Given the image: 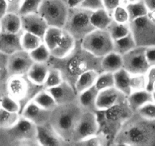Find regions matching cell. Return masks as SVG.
Wrapping results in <instances>:
<instances>
[{
    "label": "cell",
    "mask_w": 155,
    "mask_h": 146,
    "mask_svg": "<svg viewBox=\"0 0 155 146\" xmlns=\"http://www.w3.org/2000/svg\"><path fill=\"white\" fill-rule=\"evenodd\" d=\"M104 7L107 12H112L115 8L120 5H126V0H103Z\"/></svg>",
    "instance_id": "cell-46"
},
{
    "label": "cell",
    "mask_w": 155,
    "mask_h": 146,
    "mask_svg": "<svg viewBox=\"0 0 155 146\" xmlns=\"http://www.w3.org/2000/svg\"><path fill=\"white\" fill-rule=\"evenodd\" d=\"M146 55L150 65H155V46L146 48Z\"/></svg>",
    "instance_id": "cell-48"
},
{
    "label": "cell",
    "mask_w": 155,
    "mask_h": 146,
    "mask_svg": "<svg viewBox=\"0 0 155 146\" xmlns=\"http://www.w3.org/2000/svg\"><path fill=\"white\" fill-rule=\"evenodd\" d=\"M148 11L155 10V0H143Z\"/></svg>",
    "instance_id": "cell-51"
},
{
    "label": "cell",
    "mask_w": 155,
    "mask_h": 146,
    "mask_svg": "<svg viewBox=\"0 0 155 146\" xmlns=\"http://www.w3.org/2000/svg\"><path fill=\"white\" fill-rule=\"evenodd\" d=\"M137 113L146 118L155 120V104L153 102L148 103L141 107Z\"/></svg>",
    "instance_id": "cell-43"
},
{
    "label": "cell",
    "mask_w": 155,
    "mask_h": 146,
    "mask_svg": "<svg viewBox=\"0 0 155 146\" xmlns=\"http://www.w3.org/2000/svg\"><path fill=\"white\" fill-rule=\"evenodd\" d=\"M7 62H8V56L0 52V69L7 71Z\"/></svg>",
    "instance_id": "cell-50"
},
{
    "label": "cell",
    "mask_w": 155,
    "mask_h": 146,
    "mask_svg": "<svg viewBox=\"0 0 155 146\" xmlns=\"http://www.w3.org/2000/svg\"><path fill=\"white\" fill-rule=\"evenodd\" d=\"M1 31L4 32L17 34L22 31L21 18L17 13L8 12L3 18L0 19Z\"/></svg>",
    "instance_id": "cell-23"
},
{
    "label": "cell",
    "mask_w": 155,
    "mask_h": 146,
    "mask_svg": "<svg viewBox=\"0 0 155 146\" xmlns=\"http://www.w3.org/2000/svg\"><path fill=\"white\" fill-rule=\"evenodd\" d=\"M5 93V81H1L0 82V101L1 98L3 96L4 94Z\"/></svg>",
    "instance_id": "cell-53"
},
{
    "label": "cell",
    "mask_w": 155,
    "mask_h": 146,
    "mask_svg": "<svg viewBox=\"0 0 155 146\" xmlns=\"http://www.w3.org/2000/svg\"><path fill=\"white\" fill-rule=\"evenodd\" d=\"M37 139L39 144L42 146L69 145L50 123L37 126Z\"/></svg>",
    "instance_id": "cell-15"
},
{
    "label": "cell",
    "mask_w": 155,
    "mask_h": 146,
    "mask_svg": "<svg viewBox=\"0 0 155 146\" xmlns=\"http://www.w3.org/2000/svg\"><path fill=\"white\" fill-rule=\"evenodd\" d=\"M0 107L10 112L18 113V114H20L21 112L20 104L6 93L4 94L3 96L1 98Z\"/></svg>",
    "instance_id": "cell-41"
},
{
    "label": "cell",
    "mask_w": 155,
    "mask_h": 146,
    "mask_svg": "<svg viewBox=\"0 0 155 146\" xmlns=\"http://www.w3.org/2000/svg\"><path fill=\"white\" fill-rule=\"evenodd\" d=\"M80 44L83 48L98 58L113 51V40L107 30H94Z\"/></svg>",
    "instance_id": "cell-9"
},
{
    "label": "cell",
    "mask_w": 155,
    "mask_h": 146,
    "mask_svg": "<svg viewBox=\"0 0 155 146\" xmlns=\"http://www.w3.org/2000/svg\"><path fill=\"white\" fill-rule=\"evenodd\" d=\"M75 145H94V146H106L110 145V138L104 132H99L95 135H91L85 139L80 141Z\"/></svg>",
    "instance_id": "cell-34"
},
{
    "label": "cell",
    "mask_w": 155,
    "mask_h": 146,
    "mask_svg": "<svg viewBox=\"0 0 155 146\" xmlns=\"http://www.w3.org/2000/svg\"><path fill=\"white\" fill-rule=\"evenodd\" d=\"M99 73L95 70H89L81 74L74 85V89L78 95L94 86Z\"/></svg>",
    "instance_id": "cell-26"
},
{
    "label": "cell",
    "mask_w": 155,
    "mask_h": 146,
    "mask_svg": "<svg viewBox=\"0 0 155 146\" xmlns=\"http://www.w3.org/2000/svg\"><path fill=\"white\" fill-rule=\"evenodd\" d=\"M145 74H135L131 75L130 87L132 92L146 90Z\"/></svg>",
    "instance_id": "cell-42"
},
{
    "label": "cell",
    "mask_w": 155,
    "mask_h": 146,
    "mask_svg": "<svg viewBox=\"0 0 155 146\" xmlns=\"http://www.w3.org/2000/svg\"><path fill=\"white\" fill-rule=\"evenodd\" d=\"M50 67L60 71L64 81L74 88L78 78L85 71L95 70L101 72V58L94 56L83 48L80 42H77L74 50L63 58L51 56L48 61Z\"/></svg>",
    "instance_id": "cell-1"
},
{
    "label": "cell",
    "mask_w": 155,
    "mask_h": 146,
    "mask_svg": "<svg viewBox=\"0 0 155 146\" xmlns=\"http://www.w3.org/2000/svg\"><path fill=\"white\" fill-rule=\"evenodd\" d=\"M123 68L131 75L145 74L150 66L146 55V48L140 47H135L123 55Z\"/></svg>",
    "instance_id": "cell-13"
},
{
    "label": "cell",
    "mask_w": 155,
    "mask_h": 146,
    "mask_svg": "<svg viewBox=\"0 0 155 146\" xmlns=\"http://www.w3.org/2000/svg\"><path fill=\"white\" fill-rule=\"evenodd\" d=\"M49 69L50 65L47 62H34L27 73V76L34 84L44 87V81L47 78Z\"/></svg>",
    "instance_id": "cell-22"
},
{
    "label": "cell",
    "mask_w": 155,
    "mask_h": 146,
    "mask_svg": "<svg viewBox=\"0 0 155 146\" xmlns=\"http://www.w3.org/2000/svg\"><path fill=\"white\" fill-rule=\"evenodd\" d=\"M154 90H155V89H154Z\"/></svg>",
    "instance_id": "cell-59"
},
{
    "label": "cell",
    "mask_w": 155,
    "mask_h": 146,
    "mask_svg": "<svg viewBox=\"0 0 155 146\" xmlns=\"http://www.w3.org/2000/svg\"><path fill=\"white\" fill-rule=\"evenodd\" d=\"M99 91L96 87L93 86L91 88L78 95V102L84 111H91L97 113V99Z\"/></svg>",
    "instance_id": "cell-21"
},
{
    "label": "cell",
    "mask_w": 155,
    "mask_h": 146,
    "mask_svg": "<svg viewBox=\"0 0 155 146\" xmlns=\"http://www.w3.org/2000/svg\"><path fill=\"white\" fill-rule=\"evenodd\" d=\"M91 22L95 29L107 30L113 22V18L111 14L103 8L92 12Z\"/></svg>",
    "instance_id": "cell-27"
},
{
    "label": "cell",
    "mask_w": 155,
    "mask_h": 146,
    "mask_svg": "<svg viewBox=\"0 0 155 146\" xmlns=\"http://www.w3.org/2000/svg\"><path fill=\"white\" fill-rule=\"evenodd\" d=\"M138 1H141V0H126V4L127 2H138Z\"/></svg>",
    "instance_id": "cell-56"
},
{
    "label": "cell",
    "mask_w": 155,
    "mask_h": 146,
    "mask_svg": "<svg viewBox=\"0 0 155 146\" xmlns=\"http://www.w3.org/2000/svg\"><path fill=\"white\" fill-rule=\"evenodd\" d=\"M8 12V5L5 0H0V19Z\"/></svg>",
    "instance_id": "cell-49"
},
{
    "label": "cell",
    "mask_w": 155,
    "mask_h": 146,
    "mask_svg": "<svg viewBox=\"0 0 155 146\" xmlns=\"http://www.w3.org/2000/svg\"><path fill=\"white\" fill-rule=\"evenodd\" d=\"M133 114L128 104L127 98L107 110L97 112L100 131L110 138V145L122 126Z\"/></svg>",
    "instance_id": "cell-4"
},
{
    "label": "cell",
    "mask_w": 155,
    "mask_h": 146,
    "mask_svg": "<svg viewBox=\"0 0 155 146\" xmlns=\"http://www.w3.org/2000/svg\"><path fill=\"white\" fill-rule=\"evenodd\" d=\"M42 1L43 0H24L18 14L20 15H25L38 13Z\"/></svg>",
    "instance_id": "cell-39"
},
{
    "label": "cell",
    "mask_w": 155,
    "mask_h": 146,
    "mask_svg": "<svg viewBox=\"0 0 155 146\" xmlns=\"http://www.w3.org/2000/svg\"><path fill=\"white\" fill-rule=\"evenodd\" d=\"M0 31H1V25H0Z\"/></svg>",
    "instance_id": "cell-58"
},
{
    "label": "cell",
    "mask_w": 155,
    "mask_h": 146,
    "mask_svg": "<svg viewBox=\"0 0 155 146\" xmlns=\"http://www.w3.org/2000/svg\"><path fill=\"white\" fill-rule=\"evenodd\" d=\"M43 41L54 58L66 56L74 50L78 42L63 28L56 27H49Z\"/></svg>",
    "instance_id": "cell-7"
},
{
    "label": "cell",
    "mask_w": 155,
    "mask_h": 146,
    "mask_svg": "<svg viewBox=\"0 0 155 146\" xmlns=\"http://www.w3.org/2000/svg\"><path fill=\"white\" fill-rule=\"evenodd\" d=\"M33 101L42 108L50 111H53V109L57 106V104L56 103L51 94L45 88L42 89L41 91H39L36 95V96L33 99Z\"/></svg>",
    "instance_id": "cell-31"
},
{
    "label": "cell",
    "mask_w": 155,
    "mask_h": 146,
    "mask_svg": "<svg viewBox=\"0 0 155 146\" xmlns=\"http://www.w3.org/2000/svg\"><path fill=\"white\" fill-rule=\"evenodd\" d=\"M20 114L12 113L0 107V129H5L14 126L20 118Z\"/></svg>",
    "instance_id": "cell-35"
},
{
    "label": "cell",
    "mask_w": 155,
    "mask_h": 146,
    "mask_svg": "<svg viewBox=\"0 0 155 146\" xmlns=\"http://www.w3.org/2000/svg\"><path fill=\"white\" fill-rule=\"evenodd\" d=\"M92 12L81 6L68 8V17L63 28L78 42L82 41L95 30L91 22Z\"/></svg>",
    "instance_id": "cell-8"
},
{
    "label": "cell",
    "mask_w": 155,
    "mask_h": 146,
    "mask_svg": "<svg viewBox=\"0 0 155 146\" xmlns=\"http://www.w3.org/2000/svg\"><path fill=\"white\" fill-rule=\"evenodd\" d=\"M83 110L78 102L57 105L51 112L50 123L64 140L71 145V139Z\"/></svg>",
    "instance_id": "cell-3"
},
{
    "label": "cell",
    "mask_w": 155,
    "mask_h": 146,
    "mask_svg": "<svg viewBox=\"0 0 155 146\" xmlns=\"http://www.w3.org/2000/svg\"><path fill=\"white\" fill-rule=\"evenodd\" d=\"M148 17L151 19L152 21L155 22V10H153V11L148 12V14H147Z\"/></svg>",
    "instance_id": "cell-54"
},
{
    "label": "cell",
    "mask_w": 155,
    "mask_h": 146,
    "mask_svg": "<svg viewBox=\"0 0 155 146\" xmlns=\"http://www.w3.org/2000/svg\"><path fill=\"white\" fill-rule=\"evenodd\" d=\"M63 78L60 71L54 67H50L47 74V78L44 84V88L48 89L59 85L63 81Z\"/></svg>",
    "instance_id": "cell-37"
},
{
    "label": "cell",
    "mask_w": 155,
    "mask_h": 146,
    "mask_svg": "<svg viewBox=\"0 0 155 146\" xmlns=\"http://www.w3.org/2000/svg\"><path fill=\"white\" fill-rule=\"evenodd\" d=\"M126 98L127 97L126 95H123L115 87L100 91L96 104L97 111L107 110L115 104L125 100Z\"/></svg>",
    "instance_id": "cell-19"
},
{
    "label": "cell",
    "mask_w": 155,
    "mask_h": 146,
    "mask_svg": "<svg viewBox=\"0 0 155 146\" xmlns=\"http://www.w3.org/2000/svg\"><path fill=\"white\" fill-rule=\"evenodd\" d=\"M113 21L121 24H129L130 22L129 15L125 5H120L115 8L110 13Z\"/></svg>",
    "instance_id": "cell-40"
},
{
    "label": "cell",
    "mask_w": 155,
    "mask_h": 146,
    "mask_svg": "<svg viewBox=\"0 0 155 146\" xmlns=\"http://www.w3.org/2000/svg\"><path fill=\"white\" fill-rule=\"evenodd\" d=\"M7 78H8V74H7V71L0 69V82H1V81H6Z\"/></svg>",
    "instance_id": "cell-52"
},
{
    "label": "cell",
    "mask_w": 155,
    "mask_h": 146,
    "mask_svg": "<svg viewBox=\"0 0 155 146\" xmlns=\"http://www.w3.org/2000/svg\"><path fill=\"white\" fill-rule=\"evenodd\" d=\"M152 102L155 104V90L152 91Z\"/></svg>",
    "instance_id": "cell-55"
},
{
    "label": "cell",
    "mask_w": 155,
    "mask_h": 146,
    "mask_svg": "<svg viewBox=\"0 0 155 146\" xmlns=\"http://www.w3.org/2000/svg\"><path fill=\"white\" fill-rule=\"evenodd\" d=\"M125 5L129 12L130 22L147 15L148 14L149 11L143 0L138 1V2H127Z\"/></svg>",
    "instance_id": "cell-32"
},
{
    "label": "cell",
    "mask_w": 155,
    "mask_h": 146,
    "mask_svg": "<svg viewBox=\"0 0 155 146\" xmlns=\"http://www.w3.org/2000/svg\"><path fill=\"white\" fill-rule=\"evenodd\" d=\"M42 89L43 86L34 84L27 75H12L5 81V93L20 104L21 111Z\"/></svg>",
    "instance_id": "cell-6"
},
{
    "label": "cell",
    "mask_w": 155,
    "mask_h": 146,
    "mask_svg": "<svg viewBox=\"0 0 155 146\" xmlns=\"http://www.w3.org/2000/svg\"><path fill=\"white\" fill-rule=\"evenodd\" d=\"M21 43L22 50L30 53L37 49L39 46H41L44 43V41L43 38L36 34L23 31L21 38Z\"/></svg>",
    "instance_id": "cell-30"
},
{
    "label": "cell",
    "mask_w": 155,
    "mask_h": 146,
    "mask_svg": "<svg viewBox=\"0 0 155 146\" xmlns=\"http://www.w3.org/2000/svg\"><path fill=\"white\" fill-rule=\"evenodd\" d=\"M123 68V56L114 51L110 52L101 58L102 71L115 73Z\"/></svg>",
    "instance_id": "cell-25"
},
{
    "label": "cell",
    "mask_w": 155,
    "mask_h": 146,
    "mask_svg": "<svg viewBox=\"0 0 155 146\" xmlns=\"http://www.w3.org/2000/svg\"><path fill=\"white\" fill-rule=\"evenodd\" d=\"M131 34L136 47L148 48L155 46V22L148 15L129 22Z\"/></svg>",
    "instance_id": "cell-10"
},
{
    "label": "cell",
    "mask_w": 155,
    "mask_h": 146,
    "mask_svg": "<svg viewBox=\"0 0 155 146\" xmlns=\"http://www.w3.org/2000/svg\"><path fill=\"white\" fill-rule=\"evenodd\" d=\"M146 90L152 92L155 89V65H150L145 73Z\"/></svg>",
    "instance_id": "cell-44"
},
{
    "label": "cell",
    "mask_w": 155,
    "mask_h": 146,
    "mask_svg": "<svg viewBox=\"0 0 155 146\" xmlns=\"http://www.w3.org/2000/svg\"><path fill=\"white\" fill-rule=\"evenodd\" d=\"M0 141L10 145H40L37 139V126L20 116L18 121L13 126L0 129Z\"/></svg>",
    "instance_id": "cell-5"
},
{
    "label": "cell",
    "mask_w": 155,
    "mask_h": 146,
    "mask_svg": "<svg viewBox=\"0 0 155 146\" xmlns=\"http://www.w3.org/2000/svg\"><path fill=\"white\" fill-rule=\"evenodd\" d=\"M99 131L100 126L97 113L84 111L74 129L71 145H75L78 141L95 135Z\"/></svg>",
    "instance_id": "cell-12"
},
{
    "label": "cell",
    "mask_w": 155,
    "mask_h": 146,
    "mask_svg": "<svg viewBox=\"0 0 155 146\" xmlns=\"http://www.w3.org/2000/svg\"><path fill=\"white\" fill-rule=\"evenodd\" d=\"M21 18L22 31L32 33L44 38L46 31L48 29L49 25L41 17L39 13L28 14L21 15Z\"/></svg>",
    "instance_id": "cell-17"
},
{
    "label": "cell",
    "mask_w": 155,
    "mask_h": 146,
    "mask_svg": "<svg viewBox=\"0 0 155 146\" xmlns=\"http://www.w3.org/2000/svg\"><path fill=\"white\" fill-rule=\"evenodd\" d=\"M130 78L131 74L123 68L114 73V87L126 97L132 93Z\"/></svg>",
    "instance_id": "cell-28"
},
{
    "label": "cell",
    "mask_w": 155,
    "mask_h": 146,
    "mask_svg": "<svg viewBox=\"0 0 155 146\" xmlns=\"http://www.w3.org/2000/svg\"><path fill=\"white\" fill-rule=\"evenodd\" d=\"M95 87L99 91L114 87V73L108 71L100 72L96 80Z\"/></svg>",
    "instance_id": "cell-36"
},
{
    "label": "cell",
    "mask_w": 155,
    "mask_h": 146,
    "mask_svg": "<svg viewBox=\"0 0 155 146\" xmlns=\"http://www.w3.org/2000/svg\"><path fill=\"white\" fill-rule=\"evenodd\" d=\"M51 112L42 108L31 101L25 106L20 114L37 126L50 123Z\"/></svg>",
    "instance_id": "cell-16"
},
{
    "label": "cell",
    "mask_w": 155,
    "mask_h": 146,
    "mask_svg": "<svg viewBox=\"0 0 155 146\" xmlns=\"http://www.w3.org/2000/svg\"><path fill=\"white\" fill-rule=\"evenodd\" d=\"M30 55L34 62H48L51 57L50 50L44 43L39 46L37 49L30 52Z\"/></svg>",
    "instance_id": "cell-38"
},
{
    "label": "cell",
    "mask_w": 155,
    "mask_h": 146,
    "mask_svg": "<svg viewBox=\"0 0 155 146\" xmlns=\"http://www.w3.org/2000/svg\"><path fill=\"white\" fill-rule=\"evenodd\" d=\"M107 31H108L110 37H111L113 41L123 38V37L128 35L131 33L129 23L121 24L114 22V21H113L111 24L109 25Z\"/></svg>",
    "instance_id": "cell-33"
},
{
    "label": "cell",
    "mask_w": 155,
    "mask_h": 146,
    "mask_svg": "<svg viewBox=\"0 0 155 146\" xmlns=\"http://www.w3.org/2000/svg\"><path fill=\"white\" fill-rule=\"evenodd\" d=\"M8 5V12H13L18 14L19 10L21 7L24 0H5Z\"/></svg>",
    "instance_id": "cell-47"
},
{
    "label": "cell",
    "mask_w": 155,
    "mask_h": 146,
    "mask_svg": "<svg viewBox=\"0 0 155 146\" xmlns=\"http://www.w3.org/2000/svg\"><path fill=\"white\" fill-rule=\"evenodd\" d=\"M136 47L132 34H129L123 38L113 41V51L123 56Z\"/></svg>",
    "instance_id": "cell-29"
},
{
    "label": "cell",
    "mask_w": 155,
    "mask_h": 146,
    "mask_svg": "<svg viewBox=\"0 0 155 146\" xmlns=\"http://www.w3.org/2000/svg\"><path fill=\"white\" fill-rule=\"evenodd\" d=\"M47 90L51 94L57 105L78 101V94L75 89L65 81H62L59 85Z\"/></svg>",
    "instance_id": "cell-18"
},
{
    "label": "cell",
    "mask_w": 155,
    "mask_h": 146,
    "mask_svg": "<svg viewBox=\"0 0 155 146\" xmlns=\"http://www.w3.org/2000/svg\"><path fill=\"white\" fill-rule=\"evenodd\" d=\"M23 31L17 34L0 31V52L7 56L22 50L21 38Z\"/></svg>",
    "instance_id": "cell-20"
},
{
    "label": "cell",
    "mask_w": 155,
    "mask_h": 146,
    "mask_svg": "<svg viewBox=\"0 0 155 146\" xmlns=\"http://www.w3.org/2000/svg\"><path fill=\"white\" fill-rule=\"evenodd\" d=\"M78 1H80V2H81H81H82L83 0H78Z\"/></svg>",
    "instance_id": "cell-57"
},
{
    "label": "cell",
    "mask_w": 155,
    "mask_h": 146,
    "mask_svg": "<svg viewBox=\"0 0 155 146\" xmlns=\"http://www.w3.org/2000/svg\"><path fill=\"white\" fill-rule=\"evenodd\" d=\"M38 13L49 27L63 28L68 17V8L63 0H43Z\"/></svg>",
    "instance_id": "cell-11"
},
{
    "label": "cell",
    "mask_w": 155,
    "mask_h": 146,
    "mask_svg": "<svg viewBox=\"0 0 155 146\" xmlns=\"http://www.w3.org/2000/svg\"><path fill=\"white\" fill-rule=\"evenodd\" d=\"M80 6L91 11H95L104 8L103 0H83Z\"/></svg>",
    "instance_id": "cell-45"
},
{
    "label": "cell",
    "mask_w": 155,
    "mask_h": 146,
    "mask_svg": "<svg viewBox=\"0 0 155 146\" xmlns=\"http://www.w3.org/2000/svg\"><path fill=\"white\" fill-rule=\"evenodd\" d=\"M34 62L30 53L24 50L10 55L8 56L6 68L8 77L27 75Z\"/></svg>",
    "instance_id": "cell-14"
},
{
    "label": "cell",
    "mask_w": 155,
    "mask_h": 146,
    "mask_svg": "<svg viewBox=\"0 0 155 146\" xmlns=\"http://www.w3.org/2000/svg\"><path fill=\"white\" fill-rule=\"evenodd\" d=\"M127 101L133 112H137L143 106L152 102V92L147 90L133 91L127 96Z\"/></svg>",
    "instance_id": "cell-24"
},
{
    "label": "cell",
    "mask_w": 155,
    "mask_h": 146,
    "mask_svg": "<svg viewBox=\"0 0 155 146\" xmlns=\"http://www.w3.org/2000/svg\"><path fill=\"white\" fill-rule=\"evenodd\" d=\"M112 145L155 146V120L135 112L122 126Z\"/></svg>",
    "instance_id": "cell-2"
}]
</instances>
